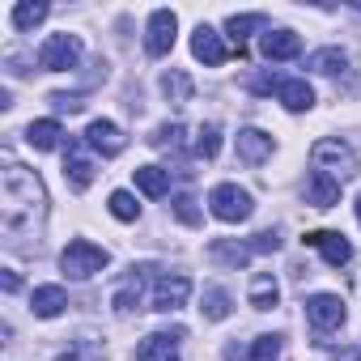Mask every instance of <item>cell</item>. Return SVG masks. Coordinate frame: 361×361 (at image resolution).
Here are the masks:
<instances>
[{"instance_id":"1","label":"cell","mask_w":361,"mask_h":361,"mask_svg":"<svg viewBox=\"0 0 361 361\" xmlns=\"http://www.w3.org/2000/svg\"><path fill=\"white\" fill-rule=\"evenodd\" d=\"M0 221H5V230L9 234H18L22 226H30L39 213H43V204H47V196H43V183H39V174H30L26 166H18V161H9V170H5V183H0Z\"/></svg>"},{"instance_id":"2","label":"cell","mask_w":361,"mask_h":361,"mask_svg":"<svg viewBox=\"0 0 361 361\" xmlns=\"http://www.w3.org/2000/svg\"><path fill=\"white\" fill-rule=\"evenodd\" d=\"M310 161H314V170L331 174L336 183H344V178H357V174H361V161H357V153H353L344 140H331V136L314 140V149H310Z\"/></svg>"},{"instance_id":"3","label":"cell","mask_w":361,"mask_h":361,"mask_svg":"<svg viewBox=\"0 0 361 361\" xmlns=\"http://www.w3.org/2000/svg\"><path fill=\"white\" fill-rule=\"evenodd\" d=\"M209 209H213L217 221L238 226V221H247V217L255 213V200H251V192H243L238 183H217V188L209 192Z\"/></svg>"},{"instance_id":"4","label":"cell","mask_w":361,"mask_h":361,"mask_svg":"<svg viewBox=\"0 0 361 361\" xmlns=\"http://www.w3.org/2000/svg\"><path fill=\"white\" fill-rule=\"evenodd\" d=\"M60 264H64V272H68V276L85 281V276L102 272V268L111 264V255H106V247H98V243H90V238H77V243H68V247H64Z\"/></svg>"},{"instance_id":"5","label":"cell","mask_w":361,"mask_h":361,"mask_svg":"<svg viewBox=\"0 0 361 361\" xmlns=\"http://www.w3.org/2000/svg\"><path fill=\"white\" fill-rule=\"evenodd\" d=\"M306 323L314 336H331L340 323H344V302L336 293H314L306 298Z\"/></svg>"},{"instance_id":"6","label":"cell","mask_w":361,"mask_h":361,"mask_svg":"<svg viewBox=\"0 0 361 361\" xmlns=\"http://www.w3.org/2000/svg\"><path fill=\"white\" fill-rule=\"evenodd\" d=\"M77 60H81V39H77V35H51V39L39 47V64H43L47 73H68Z\"/></svg>"},{"instance_id":"7","label":"cell","mask_w":361,"mask_h":361,"mask_svg":"<svg viewBox=\"0 0 361 361\" xmlns=\"http://www.w3.org/2000/svg\"><path fill=\"white\" fill-rule=\"evenodd\" d=\"M192 298V281L183 276V272H170V276H157V285H153V310H161V314H170V310H178Z\"/></svg>"},{"instance_id":"8","label":"cell","mask_w":361,"mask_h":361,"mask_svg":"<svg viewBox=\"0 0 361 361\" xmlns=\"http://www.w3.org/2000/svg\"><path fill=\"white\" fill-rule=\"evenodd\" d=\"M174 30H178V18L170 9H153L149 18V35H145V51L149 56H166L174 47Z\"/></svg>"},{"instance_id":"9","label":"cell","mask_w":361,"mask_h":361,"mask_svg":"<svg viewBox=\"0 0 361 361\" xmlns=\"http://www.w3.org/2000/svg\"><path fill=\"white\" fill-rule=\"evenodd\" d=\"M192 56H196V60H204L209 68H217V64H226V60L234 56V47H226V43H221V35H217L213 26H204V22H200V26H196V35H192Z\"/></svg>"},{"instance_id":"10","label":"cell","mask_w":361,"mask_h":361,"mask_svg":"<svg viewBox=\"0 0 361 361\" xmlns=\"http://www.w3.org/2000/svg\"><path fill=\"white\" fill-rule=\"evenodd\" d=\"M302 243H306V247H314V251H323V259H327L331 268H344V264L353 259L348 238H344V234H336V230H310Z\"/></svg>"},{"instance_id":"11","label":"cell","mask_w":361,"mask_h":361,"mask_svg":"<svg viewBox=\"0 0 361 361\" xmlns=\"http://www.w3.org/2000/svg\"><path fill=\"white\" fill-rule=\"evenodd\" d=\"M188 331L174 327V331H157V336H145L140 348H136V361H178V340Z\"/></svg>"},{"instance_id":"12","label":"cell","mask_w":361,"mask_h":361,"mask_svg":"<svg viewBox=\"0 0 361 361\" xmlns=\"http://www.w3.org/2000/svg\"><path fill=\"white\" fill-rule=\"evenodd\" d=\"M64 178H68L73 192H85L94 183V161L85 157V145L81 140H68V149H64Z\"/></svg>"},{"instance_id":"13","label":"cell","mask_w":361,"mask_h":361,"mask_svg":"<svg viewBox=\"0 0 361 361\" xmlns=\"http://www.w3.org/2000/svg\"><path fill=\"white\" fill-rule=\"evenodd\" d=\"M85 145H90L94 153H102V157H115V153H123L128 136H123L111 119H94V123L85 128Z\"/></svg>"},{"instance_id":"14","label":"cell","mask_w":361,"mask_h":361,"mask_svg":"<svg viewBox=\"0 0 361 361\" xmlns=\"http://www.w3.org/2000/svg\"><path fill=\"white\" fill-rule=\"evenodd\" d=\"M268 157H272V136L259 132V128H243V132H238V161L264 166Z\"/></svg>"},{"instance_id":"15","label":"cell","mask_w":361,"mask_h":361,"mask_svg":"<svg viewBox=\"0 0 361 361\" xmlns=\"http://www.w3.org/2000/svg\"><path fill=\"white\" fill-rule=\"evenodd\" d=\"M306 204H310V209H336V204H340V183H336L331 174L314 170L310 183H306Z\"/></svg>"},{"instance_id":"16","label":"cell","mask_w":361,"mask_h":361,"mask_svg":"<svg viewBox=\"0 0 361 361\" xmlns=\"http://www.w3.org/2000/svg\"><path fill=\"white\" fill-rule=\"evenodd\" d=\"M259 51H264V60H293L302 51V39L293 30H268L259 39Z\"/></svg>"},{"instance_id":"17","label":"cell","mask_w":361,"mask_h":361,"mask_svg":"<svg viewBox=\"0 0 361 361\" xmlns=\"http://www.w3.org/2000/svg\"><path fill=\"white\" fill-rule=\"evenodd\" d=\"M276 98L285 102V111H310V106H314V90H310L302 77H281Z\"/></svg>"},{"instance_id":"18","label":"cell","mask_w":361,"mask_h":361,"mask_svg":"<svg viewBox=\"0 0 361 361\" xmlns=\"http://www.w3.org/2000/svg\"><path fill=\"white\" fill-rule=\"evenodd\" d=\"M153 268H132V276L115 289V298H111V306L119 310V314H132V310H140V281L149 276Z\"/></svg>"},{"instance_id":"19","label":"cell","mask_w":361,"mask_h":361,"mask_svg":"<svg viewBox=\"0 0 361 361\" xmlns=\"http://www.w3.org/2000/svg\"><path fill=\"white\" fill-rule=\"evenodd\" d=\"M64 306H68V293H64L60 285H39V289L30 293V310H35L39 319H56Z\"/></svg>"},{"instance_id":"20","label":"cell","mask_w":361,"mask_h":361,"mask_svg":"<svg viewBox=\"0 0 361 361\" xmlns=\"http://www.w3.org/2000/svg\"><path fill=\"white\" fill-rule=\"evenodd\" d=\"M132 178H136V188H140L149 200H157V196L170 192V170H161V166H136Z\"/></svg>"},{"instance_id":"21","label":"cell","mask_w":361,"mask_h":361,"mask_svg":"<svg viewBox=\"0 0 361 361\" xmlns=\"http://www.w3.org/2000/svg\"><path fill=\"white\" fill-rule=\"evenodd\" d=\"M259 26H268V18H264V13H234V18L226 22V30H230V39H234V56H247L243 39H247L251 30H259Z\"/></svg>"},{"instance_id":"22","label":"cell","mask_w":361,"mask_h":361,"mask_svg":"<svg viewBox=\"0 0 361 361\" xmlns=\"http://www.w3.org/2000/svg\"><path fill=\"white\" fill-rule=\"evenodd\" d=\"M60 136H64V132H60V123H56V119H35V123L26 128V145H30V149H39V153L56 149V145H60Z\"/></svg>"},{"instance_id":"23","label":"cell","mask_w":361,"mask_h":361,"mask_svg":"<svg viewBox=\"0 0 361 361\" xmlns=\"http://www.w3.org/2000/svg\"><path fill=\"white\" fill-rule=\"evenodd\" d=\"M209 259H213V264H226V268H247V259H251V247H243V243H230V238H217V243L209 247Z\"/></svg>"},{"instance_id":"24","label":"cell","mask_w":361,"mask_h":361,"mask_svg":"<svg viewBox=\"0 0 361 361\" xmlns=\"http://www.w3.org/2000/svg\"><path fill=\"white\" fill-rule=\"evenodd\" d=\"M276 298H281L276 276H272V272H255V276H251V306H255V310H272Z\"/></svg>"},{"instance_id":"25","label":"cell","mask_w":361,"mask_h":361,"mask_svg":"<svg viewBox=\"0 0 361 361\" xmlns=\"http://www.w3.org/2000/svg\"><path fill=\"white\" fill-rule=\"evenodd\" d=\"M161 94L170 98V102H192V94H196V85H192V77L188 73H178V68H170V73H161Z\"/></svg>"},{"instance_id":"26","label":"cell","mask_w":361,"mask_h":361,"mask_svg":"<svg viewBox=\"0 0 361 361\" xmlns=\"http://www.w3.org/2000/svg\"><path fill=\"white\" fill-rule=\"evenodd\" d=\"M306 68H314V73H327V77H336V73H344V68H348V56H344L340 47H323V51H314V56L306 60Z\"/></svg>"},{"instance_id":"27","label":"cell","mask_w":361,"mask_h":361,"mask_svg":"<svg viewBox=\"0 0 361 361\" xmlns=\"http://www.w3.org/2000/svg\"><path fill=\"white\" fill-rule=\"evenodd\" d=\"M204 319H213V323H221V319H230V293L221 289V285H209L204 289Z\"/></svg>"},{"instance_id":"28","label":"cell","mask_w":361,"mask_h":361,"mask_svg":"<svg viewBox=\"0 0 361 361\" xmlns=\"http://www.w3.org/2000/svg\"><path fill=\"white\" fill-rule=\"evenodd\" d=\"M47 18V5L43 0H22V5H13V26L18 30H30V26H39Z\"/></svg>"},{"instance_id":"29","label":"cell","mask_w":361,"mask_h":361,"mask_svg":"<svg viewBox=\"0 0 361 361\" xmlns=\"http://www.w3.org/2000/svg\"><path fill=\"white\" fill-rule=\"evenodd\" d=\"M217 149H221V128H217V123H204V128L196 132V157L213 161V157H217Z\"/></svg>"},{"instance_id":"30","label":"cell","mask_w":361,"mask_h":361,"mask_svg":"<svg viewBox=\"0 0 361 361\" xmlns=\"http://www.w3.org/2000/svg\"><path fill=\"white\" fill-rule=\"evenodd\" d=\"M111 217H119V221H136V213H140V204L128 196V192H111Z\"/></svg>"},{"instance_id":"31","label":"cell","mask_w":361,"mask_h":361,"mask_svg":"<svg viewBox=\"0 0 361 361\" xmlns=\"http://www.w3.org/2000/svg\"><path fill=\"white\" fill-rule=\"evenodd\" d=\"M178 140H183V123H161V128L149 136L153 149H178Z\"/></svg>"},{"instance_id":"32","label":"cell","mask_w":361,"mask_h":361,"mask_svg":"<svg viewBox=\"0 0 361 361\" xmlns=\"http://www.w3.org/2000/svg\"><path fill=\"white\" fill-rule=\"evenodd\" d=\"M174 217L183 221V226H200V209L192 196H174Z\"/></svg>"},{"instance_id":"33","label":"cell","mask_w":361,"mask_h":361,"mask_svg":"<svg viewBox=\"0 0 361 361\" xmlns=\"http://www.w3.org/2000/svg\"><path fill=\"white\" fill-rule=\"evenodd\" d=\"M281 357V340L276 336H259L255 348H251V361H276Z\"/></svg>"},{"instance_id":"34","label":"cell","mask_w":361,"mask_h":361,"mask_svg":"<svg viewBox=\"0 0 361 361\" xmlns=\"http://www.w3.org/2000/svg\"><path fill=\"white\" fill-rule=\"evenodd\" d=\"M247 247H251L255 255H268V251H281V238H276L272 230H264V234H255V238H251Z\"/></svg>"},{"instance_id":"35","label":"cell","mask_w":361,"mask_h":361,"mask_svg":"<svg viewBox=\"0 0 361 361\" xmlns=\"http://www.w3.org/2000/svg\"><path fill=\"white\" fill-rule=\"evenodd\" d=\"M51 106H56V111H68V115H73V111H81L85 102H81L77 94H51Z\"/></svg>"},{"instance_id":"36","label":"cell","mask_w":361,"mask_h":361,"mask_svg":"<svg viewBox=\"0 0 361 361\" xmlns=\"http://www.w3.org/2000/svg\"><path fill=\"white\" fill-rule=\"evenodd\" d=\"M0 285H5V293H18V289H22V281H18V272H5V276H0Z\"/></svg>"},{"instance_id":"37","label":"cell","mask_w":361,"mask_h":361,"mask_svg":"<svg viewBox=\"0 0 361 361\" xmlns=\"http://www.w3.org/2000/svg\"><path fill=\"white\" fill-rule=\"evenodd\" d=\"M336 361H361V353H357V348H344V353H340Z\"/></svg>"},{"instance_id":"38","label":"cell","mask_w":361,"mask_h":361,"mask_svg":"<svg viewBox=\"0 0 361 361\" xmlns=\"http://www.w3.org/2000/svg\"><path fill=\"white\" fill-rule=\"evenodd\" d=\"M357 221H361V196H357Z\"/></svg>"},{"instance_id":"39","label":"cell","mask_w":361,"mask_h":361,"mask_svg":"<svg viewBox=\"0 0 361 361\" xmlns=\"http://www.w3.org/2000/svg\"><path fill=\"white\" fill-rule=\"evenodd\" d=\"M60 361H77V357H73V353H64V357H60Z\"/></svg>"}]
</instances>
